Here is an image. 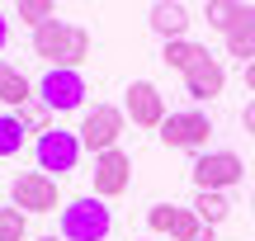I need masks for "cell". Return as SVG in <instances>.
<instances>
[{
	"mask_svg": "<svg viewBox=\"0 0 255 241\" xmlns=\"http://www.w3.org/2000/svg\"><path fill=\"white\" fill-rule=\"evenodd\" d=\"M0 241H28V213H19L14 204L0 208Z\"/></svg>",
	"mask_w": 255,
	"mask_h": 241,
	"instance_id": "d6986e66",
	"label": "cell"
},
{
	"mask_svg": "<svg viewBox=\"0 0 255 241\" xmlns=\"http://www.w3.org/2000/svg\"><path fill=\"white\" fill-rule=\"evenodd\" d=\"M38 95H33V81H28L19 66H9V62H0V104H9V114H19V109H28Z\"/></svg>",
	"mask_w": 255,
	"mask_h": 241,
	"instance_id": "4fadbf2b",
	"label": "cell"
},
{
	"mask_svg": "<svg viewBox=\"0 0 255 241\" xmlns=\"http://www.w3.org/2000/svg\"><path fill=\"white\" fill-rule=\"evenodd\" d=\"M189 24H194V19H189V9H184V5H165V0H161V5H151V28L165 38V43L189 38Z\"/></svg>",
	"mask_w": 255,
	"mask_h": 241,
	"instance_id": "9a60e30c",
	"label": "cell"
},
{
	"mask_svg": "<svg viewBox=\"0 0 255 241\" xmlns=\"http://www.w3.org/2000/svg\"><path fill=\"white\" fill-rule=\"evenodd\" d=\"M246 90H251V95H255V62H251V66H246Z\"/></svg>",
	"mask_w": 255,
	"mask_h": 241,
	"instance_id": "4316f807",
	"label": "cell"
},
{
	"mask_svg": "<svg viewBox=\"0 0 255 241\" xmlns=\"http://www.w3.org/2000/svg\"><path fill=\"white\" fill-rule=\"evenodd\" d=\"M208 137H213V123H208V114H203V109L165 114V123H161V142H165V147H175V151H203V147H208Z\"/></svg>",
	"mask_w": 255,
	"mask_h": 241,
	"instance_id": "8992f818",
	"label": "cell"
},
{
	"mask_svg": "<svg viewBox=\"0 0 255 241\" xmlns=\"http://www.w3.org/2000/svg\"><path fill=\"white\" fill-rule=\"evenodd\" d=\"M241 128H246V132H251V137H255V100L246 104V109H241Z\"/></svg>",
	"mask_w": 255,
	"mask_h": 241,
	"instance_id": "cb8c5ba5",
	"label": "cell"
},
{
	"mask_svg": "<svg viewBox=\"0 0 255 241\" xmlns=\"http://www.w3.org/2000/svg\"><path fill=\"white\" fill-rule=\"evenodd\" d=\"M66 43H71V24H62V19H47V24L33 28V52L43 57L47 66H62Z\"/></svg>",
	"mask_w": 255,
	"mask_h": 241,
	"instance_id": "8fae6325",
	"label": "cell"
},
{
	"mask_svg": "<svg viewBox=\"0 0 255 241\" xmlns=\"http://www.w3.org/2000/svg\"><path fill=\"white\" fill-rule=\"evenodd\" d=\"M33 161H38V170L43 175H66V170H76V161H81V137L76 132H66V128H52V132H43V137L33 142Z\"/></svg>",
	"mask_w": 255,
	"mask_h": 241,
	"instance_id": "5b68a950",
	"label": "cell"
},
{
	"mask_svg": "<svg viewBox=\"0 0 255 241\" xmlns=\"http://www.w3.org/2000/svg\"><path fill=\"white\" fill-rule=\"evenodd\" d=\"M9 199H14L19 213H57V180L43 175V170H24L9 185Z\"/></svg>",
	"mask_w": 255,
	"mask_h": 241,
	"instance_id": "52a82bcc",
	"label": "cell"
},
{
	"mask_svg": "<svg viewBox=\"0 0 255 241\" xmlns=\"http://www.w3.org/2000/svg\"><path fill=\"white\" fill-rule=\"evenodd\" d=\"M24 137H28L24 119L19 114H0V156H19L24 151Z\"/></svg>",
	"mask_w": 255,
	"mask_h": 241,
	"instance_id": "2e32d148",
	"label": "cell"
},
{
	"mask_svg": "<svg viewBox=\"0 0 255 241\" xmlns=\"http://www.w3.org/2000/svg\"><path fill=\"white\" fill-rule=\"evenodd\" d=\"M123 114L137 123V128H156V132H161V123H165V95L156 90L151 81H132L123 90Z\"/></svg>",
	"mask_w": 255,
	"mask_h": 241,
	"instance_id": "ba28073f",
	"label": "cell"
},
{
	"mask_svg": "<svg viewBox=\"0 0 255 241\" xmlns=\"http://www.w3.org/2000/svg\"><path fill=\"white\" fill-rule=\"evenodd\" d=\"M222 85H227V71H222L218 57H208V62H199L189 76H184V95H189L194 104H208L222 95Z\"/></svg>",
	"mask_w": 255,
	"mask_h": 241,
	"instance_id": "30bf717a",
	"label": "cell"
},
{
	"mask_svg": "<svg viewBox=\"0 0 255 241\" xmlns=\"http://www.w3.org/2000/svg\"><path fill=\"white\" fill-rule=\"evenodd\" d=\"M5 43H9V19H5V9H0V52H5Z\"/></svg>",
	"mask_w": 255,
	"mask_h": 241,
	"instance_id": "484cf974",
	"label": "cell"
},
{
	"mask_svg": "<svg viewBox=\"0 0 255 241\" xmlns=\"http://www.w3.org/2000/svg\"><path fill=\"white\" fill-rule=\"evenodd\" d=\"M38 104H47L52 114H71L85 104V76L81 71H66V66H47L33 85Z\"/></svg>",
	"mask_w": 255,
	"mask_h": 241,
	"instance_id": "7a4b0ae2",
	"label": "cell"
},
{
	"mask_svg": "<svg viewBox=\"0 0 255 241\" xmlns=\"http://www.w3.org/2000/svg\"><path fill=\"white\" fill-rule=\"evenodd\" d=\"M194 213H199L203 227H218L222 218L232 213V204H227V194H203V189H199V199H194Z\"/></svg>",
	"mask_w": 255,
	"mask_h": 241,
	"instance_id": "e0dca14e",
	"label": "cell"
},
{
	"mask_svg": "<svg viewBox=\"0 0 255 241\" xmlns=\"http://www.w3.org/2000/svg\"><path fill=\"white\" fill-rule=\"evenodd\" d=\"M128 180H132V161H128L119 147L95 156V199H119L128 189Z\"/></svg>",
	"mask_w": 255,
	"mask_h": 241,
	"instance_id": "9c48e42d",
	"label": "cell"
},
{
	"mask_svg": "<svg viewBox=\"0 0 255 241\" xmlns=\"http://www.w3.org/2000/svg\"><path fill=\"white\" fill-rule=\"evenodd\" d=\"M227 57H237L241 66L255 62V19H251V24H241L237 33H227Z\"/></svg>",
	"mask_w": 255,
	"mask_h": 241,
	"instance_id": "ac0fdd59",
	"label": "cell"
},
{
	"mask_svg": "<svg viewBox=\"0 0 255 241\" xmlns=\"http://www.w3.org/2000/svg\"><path fill=\"white\" fill-rule=\"evenodd\" d=\"M208 57H213V52H208L203 43H194V38H175V43H165V47H161V62L170 66V71H180V76H189L194 66L208 62Z\"/></svg>",
	"mask_w": 255,
	"mask_h": 241,
	"instance_id": "5bb4252c",
	"label": "cell"
},
{
	"mask_svg": "<svg viewBox=\"0 0 255 241\" xmlns=\"http://www.w3.org/2000/svg\"><path fill=\"white\" fill-rule=\"evenodd\" d=\"M189 241H218V227H199V232H194Z\"/></svg>",
	"mask_w": 255,
	"mask_h": 241,
	"instance_id": "d4e9b609",
	"label": "cell"
},
{
	"mask_svg": "<svg viewBox=\"0 0 255 241\" xmlns=\"http://www.w3.org/2000/svg\"><path fill=\"white\" fill-rule=\"evenodd\" d=\"M123 123H128L123 109H114V104H95V109L81 119V128H76L81 151H90V156L114 151V147H119V137H123Z\"/></svg>",
	"mask_w": 255,
	"mask_h": 241,
	"instance_id": "3957f363",
	"label": "cell"
},
{
	"mask_svg": "<svg viewBox=\"0 0 255 241\" xmlns=\"http://www.w3.org/2000/svg\"><path fill=\"white\" fill-rule=\"evenodd\" d=\"M175 223H180V208L175 204H151L146 208V227L151 232H175Z\"/></svg>",
	"mask_w": 255,
	"mask_h": 241,
	"instance_id": "7402d4cb",
	"label": "cell"
},
{
	"mask_svg": "<svg viewBox=\"0 0 255 241\" xmlns=\"http://www.w3.org/2000/svg\"><path fill=\"white\" fill-rule=\"evenodd\" d=\"M14 14L24 19L28 28H38V24H47V19H57V5H52V0H19Z\"/></svg>",
	"mask_w": 255,
	"mask_h": 241,
	"instance_id": "ffe728a7",
	"label": "cell"
},
{
	"mask_svg": "<svg viewBox=\"0 0 255 241\" xmlns=\"http://www.w3.org/2000/svg\"><path fill=\"white\" fill-rule=\"evenodd\" d=\"M241 180H246V166H241L237 151H203V156L194 161V185H199L203 194H227Z\"/></svg>",
	"mask_w": 255,
	"mask_h": 241,
	"instance_id": "277c9868",
	"label": "cell"
},
{
	"mask_svg": "<svg viewBox=\"0 0 255 241\" xmlns=\"http://www.w3.org/2000/svg\"><path fill=\"white\" fill-rule=\"evenodd\" d=\"M19 119H24V128L28 132H38V137H43V132H52V109H47V104H28V109H19Z\"/></svg>",
	"mask_w": 255,
	"mask_h": 241,
	"instance_id": "44dd1931",
	"label": "cell"
},
{
	"mask_svg": "<svg viewBox=\"0 0 255 241\" xmlns=\"http://www.w3.org/2000/svg\"><path fill=\"white\" fill-rule=\"evenodd\" d=\"M251 208H255V189H251Z\"/></svg>",
	"mask_w": 255,
	"mask_h": 241,
	"instance_id": "f1b7e54d",
	"label": "cell"
},
{
	"mask_svg": "<svg viewBox=\"0 0 255 241\" xmlns=\"http://www.w3.org/2000/svg\"><path fill=\"white\" fill-rule=\"evenodd\" d=\"M38 241H62V237H38Z\"/></svg>",
	"mask_w": 255,
	"mask_h": 241,
	"instance_id": "83f0119b",
	"label": "cell"
},
{
	"mask_svg": "<svg viewBox=\"0 0 255 241\" xmlns=\"http://www.w3.org/2000/svg\"><path fill=\"white\" fill-rule=\"evenodd\" d=\"M199 227H203V223H199V213H194V208H180V223H175V232H170V237H175V241H189Z\"/></svg>",
	"mask_w": 255,
	"mask_h": 241,
	"instance_id": "603a6c76",
	"label": "cell"
},
{
	"mask_svg": "<svg viewBox=\"0 0 255 241\" xmlns=\"http://www.w3.org/2000/svg\"><path fill=\"white\" fill-rule=\"evenodd\" d=\"M203 14H208V28H218V33L227 38V33H237L241 24L255 19V5H241V0H208Z\"/></svg>",
	"mask_w": 255,
	"mask_h": 241,
	"instance_id": "7c38bea8",
	"label": "cell"
},
{
	"mask_svg": "<svg viewBox=\"0 0 255 241\" xmlns=\"http://www.w3.org/2000/svg\"><path fill=\"white\" fill-rule=\"evenodd\" d=\"M114 232V213L104 208V199L85 194L62 204V241H104Z\"/></svg>",
	"mask_w": 255,
	"mask_h": 241,
	"instance_id": "6da1fadb",
	"label": "cell"
}]
</instances>
